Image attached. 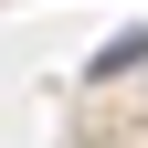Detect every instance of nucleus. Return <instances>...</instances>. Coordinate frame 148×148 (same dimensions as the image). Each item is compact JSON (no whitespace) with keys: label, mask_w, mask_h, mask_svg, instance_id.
Here are the masks:
<instances>
[{"label":"nucleus","mask_w":148,"mask_h":148,"mask_svg":"<svg viewBox=\"0 0 148 148\" xmlns=\"http://www.w3.org/2000/svg\"><path fill=\"white\" fill-rule=\"evenodd\" d=\"M138 64H148V32H116V42L95 53V85H106V74H138Z\"/></svg>","instance_id":"nucleus-1"}]
</instances>
